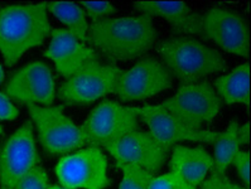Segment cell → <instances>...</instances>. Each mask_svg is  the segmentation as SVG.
<instances>
[{
    "label": "cell",
    "mask_w": 251,
    "mask_h": 189,
    "mask_svg": "<svg viewBox=\"0 0 251 189\" xmlns=\"http://www.w3.org/2000/svg\"><path fill=\"white\" fill-rule=\"evenodd\" d=\"M56 90V81L50 68L42 61H34L23 66L10 77L4 94L22 104L50 106Z\"/></svg>",
    "instance_id": "5bb4252c"
},
{
    "label": "cell",
    "mask_w": 251,
    "mask_h": 189,
    "mask_svg": "<svg viewBox=\"0 0 251 189\" xmlns=\"http://www.w3.org/2000/svg\"><path fill=\"white\" fill-rule=\"evenodd\" d=\"M240 124L237 120H232L225 131H219V135L213 142L215 155H213L212 175L216 177H226L228 166L232 164L233 158L240 151L242 145L237 136Z\"/></svg>",
    "instance_id": "d6986e66"
},
{
    "label": "cell",
    "mask_w": 251,
    "mask_h": 189,
    "mask_svg": "<svg viewBox=\"0 0 251 189\" xmlns=\"http://www.w3.org/2000/svg\"><path fill=\"white\" fill-rule=\"evenodd\" d=\"M4 78H5V73H4V68H3V66L0 65V85L3 83Z\"/></svg>",
    "instance_id": "f1b7e54d"
},
{
    "label": "cell",
    "mask_w": 251,
    "mask_h": 189,
    "mask_svg": "<svg viewBox=\"0 0 251 189\" xmlns=\"http://www.w3.org/2000/svg\"><path fill=\"white\" fill-rule=\"evenodd\" d=\"M102 149L111 154L119 170L131 165L151 173H155L164 165L169 154V150L158 144L151 133L140 130L103 145Z\"/></svg>",
    "instance_id": "4fadbf2b"
},
{
    "label": "cell",
    "mask_w": 251,
    "mask_h": 189,
    "mask_svg": "<svg viewBox=\"0 0 251 189\" xmlns=\"http://www.w3.org/2000/svg\"><path fill=\"white\" fill-rule=\"evenodd\" d=\"M133 111L149 126V133L155 142L171 150L178 142H196L213 144L219 131L192 129L180 122L177 118L162 109L159 105L133 107Z\"/></svg>",
    "instance_id": "7c38bea8"
},
{
    "label": "cell",
    "mask_w": 251,
    "mask_h": 189,
    "mask_svg": "<svg viewBox=\"0 0 251 189\" xmlns=\"http://www.w3.org/2000/svg\"><path fill=\"white\" fill-rule=\"evenodd\" d=\"M237 136L241 142V145H245L250 142V124L246 122L244 125H240L239 130H237Z\"/></svg>",
    "instance_id": "83f0119b"
},
{
    "label": "cell",
    "mask_w": 251,
    "mask_h": 189,
    "mask_svg": "<svg viewBox=\"0 0 251 189\" xmlns=\"http://www.w3.org/2000/svg\"><path fill=\"white\" fill-rule=\"evenodd\" d=\"M123 180L119 189H149L151 180L154 179V173L139 166L127 165L121 168Z\"/></svg>",
    "instance_id": "44dd1931"
},
{
    "label": "cell",
    "mask_w": 251,
    "mask_h": 189,
    "mask_svg": "<svg viewBox=\"0 0 251 189\" xmlns=\"http://www.w3.org/2000/svg\"><path fill=\"white\" fill-rule=\"evenodd\" d=\"M198 189H249L246 187L237 186V184L230 182L227 177H216V175L211 174L210 178L202 182Z\"/></svg>",
    "instance_id": "484cf974"
},
{
    "label": "cell",
    "mask_w": 251,
    "mask_h": 189,
    "mask_svg": "<svg viewBox=\"0 0 251 189\" xmlns=\"http://www.w3.org/2000/svg\"><path fill=\"white\" fill-rule=\"evenodd\" d=\"M232 164L236 168L242 182L246 184V188L250 189V153L240 150L236 157L233 158Z\"/></svg>",
    "instance_id": "d4e9b609"
},
{
    "label": "cell",
    "mask_w": 251,
    "mask_h": 189,
    "mask_svg": "<svg viewBox=\"0 0 251 189\" xmlns=\"http://www.w3.org/2000/svg\"><path fill=\"white\" fill-rule=\"evenodd\" d=\"M80 6H82L83 12H86L94 22L102 21L105 17L116 12L115 6L109 1H81Z\"/></svg>",
    "instance_id": "cb8c5ba5"
},
{
    "label": "cell",
    "mask_w": 251,
    "mask_h": 189,
    "mask_svg": "<svg viewBox=\"0 0 251 189\" xmlns=\"http://www.w3.org/2000/svg\"><path fill=\"white\" fill-rule=\"evenodd\" d=\"M19 116V110L12 104L10 98L0 91V120L12 121Z\"/></svg>",
    "instance_id": "4316f807"
},
{
    "label": "cell",
    "mask_w": 251,
    "mask_h": 189,
    "mask_svg": "<svg viewBox=\"0 0 251 189\" xmlns=\"http://www.w3.org/2000/svg\"><path fill=\"white\" fill-rule=\"evenodd\" d=\"M56 174L61 187L67 189H105L111 184L106 157L96 146L63 157L57 164Z\"/></svg>",
    "instance_id": "ba28073f"
},
{
    "label": "cell",
    "mask_w": 251,
    "mask_h": 189,
    "mask_svg": "<svg viewBox=\"0 0 251 189\" xmlns=\"http://www.w3.org/2000/svg\"><path fill=\"white\" fill-rule=\"evenodd\" d=\"M142 14L166 19L179 36H196L203 39L202 14L193 12L184 1H134Z\"/></svg>",
    "instance_id": "2e32d148"
},
{
    "label": "cell",
    "mask_w": 251,
    "mask_h": 189,
    "mask_svg": "<svg viewBox=\"0 0 251 189\" xmlns=\"http://www.w3.org/2000/svg\"><path fill=\"white\" fill-rule=\"evenodd\" d=\"M48 189H67V188H63V187L61 186H50L48 187Z\"/></svg>",
    "instance_id": "f546056e"
},
{
    "label": "cell",
    "mask_w": 251,
    "mask_h": 189,
    "mask_svg": "<svg viewBox=\"0 0 251 189\" xmlns=\"http://www.w3.org/2000/svg\"><path fill=\"white\" fill-rule=\"evenodd\" d=\"M39 163L33 124L25 121L0 145V186L15 189L19 180Z\"/></svg>",
    "instance_id": "9c48e42d"
},
{
    "label": "cell",
    "mask_w": 251,
    "mask_h": 189,
    "mask_svg": "<svg viewBox=\"0 0 251 189\" xmlns=\"http://www.w3.org/2000/svg\"><path fill=\"white\" fill-rule=\"evenodd\" d=\"M43 4L57 21L65 24L68 32L85 45L87 43L90 25L80 4L74 1H45Z\"/></svg>",
    "instance_id": "ffe728a7"
},
{
    "label": "cell",
    "mask_w": 251,
    "mask_h": 189,
    "mask_svg": "<svg viewBox=\"0 0 251 189\" xmlns=\"http://www.w3.org/2000/svg\"><path fill=\"white\" fill-rule=\"evenodd\" d=\"M123 72L124 70L116 65H103L95 61L66 78L57 89V96L68 106L90 105L107 94H115Z\"/></svg>",
    "instance_id": "5b68a950"
},
{
    "label": "cell",
    "mask_w": 251,
    "mask_h": 189,
    "mask_svg": "<svg viewBox=\"0 0 251 189\" xmlns=\"http://www.w3.org/2000/svg\"><path fill=\"white\" fill-rule=\"evenodd\" d=\"M163 65L182 85L198 82L204 77L226 71V59L219 50L187 36L171 37L158 46Z\"/></svg>",
    "instance_id": "3957f363"
},
{
    "label": "cell",
    "mask_w": 251,
    "mask_h": 189,
    "mask_svg": "<svg viewBox=\"0 0 251 189\" xmlns=\"http://www.w3.org/2000/svg\"><path fill=\"white\" fill-rule=\"evenodd\" d=\"M28 113L38 131L42 148L50 155H63L90 146L82 127L65 115V105H27Z\"/></svg>",
    "instance_id": "277c9868"
},
{
    "label": "cell",
    "mask_w": 251,
    "mask_h": 189,
    "mask_svg": "<svg viewBox=\"0 0 251 189\" xmlns=\"http://www.w3.org/2000/svg\"><path fill=\"white\" fill-rule=\"evenodd\" d=\"M50 27L43 3L0 8V53L8 67L19 62L28 49L41 46Z\"/></svg>",
    "instance_id": "7a4b0ae2"
},
{
    "label": "cell",
    "mask_w": 251,
    "mask_h": 189,
    "mask_svg": "<svg viewBox=\"0 0 251 189\" xmlns=\"http://www.w3.org/2000/svg\"><path fill=\"white\" fill-rule=\"evenodd\" d=\"M203 39L213 43L228 53L240 57L249 56L250 33L245 18L233 10L213 6L202 14Z\"/></svg>",
    "instance_id": "8fae6325"
},
{
    "label": "cell",
    "mask_w": 251,
    "mask_h": 189,
    "mask_svg": "<svg viewBox=\"0 0 251 189\" xmlns=\"http://www.w3.org/2000/svg\"><path fill=\"white\" fill-rule=\"evenodd\" d=\"M212 166V157L203 146H196V148H188L182 145L173 146L169 169L171 171L179 174L187 183L195 188H198V186L206 179Z\"/></svg>",
    "instance_id": "e0dca14e"
},
{
    "label": "cell",
    "mask_w": 251,
    "mask_h": 189,
    "mask_svg": "<svg viewBox=\"0 0 251 189\" xmlns=\"http://www.w3.org/2000/svg\"><path fill=\"white\" fill-rule=\"evenodd\" d=\"M157 41V30L149 15L105 18L89 27L87 43L109 61H129L144 56Z\"/></svg>",
    "instance_id": "6da1fadb"
},
{
    "label": "cell",
    "mask_w": 251,
    "mask_h": 189,
    "mask_svg": "<svg viewBox=\"0 0 251 189\" xmlns=\"http://www.w3.org/2000/svg\"><path fill=\"white\" fill-rule=\"evenodd\" d=\"M1 134H3V126L0 125V135H1Z\"/></svg>",
    "instance_id": "4dcf8cb0"
},
{
    "label": "cell",
    "mask_w": 251,
    "mask_h": 189,
    "mask_svg": "<svg viewBox=\"0 0 251 189\" xmlns=\"http://www.w3.org/2000/svg\"><path fill=\"white\" fill-rule=\"evenodd\" d=\"M215 91L226 105L250 104V65L244 63L215 81Z\"/></svg>",
    "instance_id": "ac0fdd59"
},
{
    "label": "cell",
    "mask_w": 251,
    "mask_h": 189,
    "mask_svg": "<svg viewBox=\"0 0 251 189\" xmlns=\"http://www.w3.org/2000/svg\"><path fill=\"white\" fill-rule=\"evenodd\" d=\"M172 85L173 77L162 61L148 57L121 73L115 94L123 102L142 101L167 91Z\"/></svg>",
    "instance_id": "30bf717a"
},
{
    "label": "cell",
    "mask_w": 251,
    "mask_h": 189,
    "mask_svg": "<svg viewBox=\"0 0 251 189\" xmlns=\"http://www.w3.org/2000/svg\"><path fill=\"white\" fill-rule=\"evenodd\" d=\"M50 36V45L45 50V56L53 61L58 73L65 78L74 76L90 63L100 61L96 50L78 41L67 29L52 28Z\"/></svg>",
    "instance_id": "9a60e30c"
},
{
    "label": "cell",
    "mask_w": 251,
    "mask_h": 189,
    "mask_svg": "<svg viewBox=\"0 0 251 189\" xmlns=\"http://www.w3.org/2000/svg\"><path fill=\"white\" fill-rule=\"evenodd\" d=\"M0 189H8V188H4V187H1V188H0Z\"/></svg>",
    "instance_id": "1f68e13d"
},
{
    "label": "cell",
    "mask_w": 251,
    "mask_h": 189,
    "mask_svg": "<svg viewBox=\"0 0 251 189\" xmlns=\"http://www.w3.org/2000/svg\"><path fill=\"white\" fill-rule=\"evenodd\" d=\"M48 187L47 171L38 165L19 180L15 189H48Z\"/></svg>",
    "instance_id": "7402d4cb"
},
{
    "label": "cell",
    "mask_w": 251,
    "mask_h": 189,
    "mask_svg": "<svg viewBox=\"0 0 251 189\" xmlns=\"http://www.w3.org/2000/svg\"><path fill=\"white\" fill-rule=\"evenodd\" d=\"M138 118L133 107L105 100L92 110L81 127L90 146L102 148L103 145L139 130Z\"/></svg>",
    "instance_id": "52a82bcc"
},
{
    "label": "cell",
    "mask_w": 251,
    "mask_h": 189,
    "mask_svg": "<svg viewBox=\"0 0 251 189\" xmlns=\"http://www.w3.org/2000/svg\"><path fill=\"white\" fill-rule=\"evenodd\" d=\"M162 109L192 129H201L219 115L221 100L207 81L182 85L173 97L159 104Z\"/></svg>",
    "instance_id": "8992f818"
},
{
    "label": "cell",
    "mask_w": 251,
    "mask_h": 189,
    "mask_svg": "<svg viewBox=\"0 0 251 189\" xmlns=\"http://www.w3.org/2000/svg\"><path fill=\"white\" fill-rule=\"evenodd\" d=\"M149 189H197L188 184L183 178L175 171H169L160 177H154Z\"/></svg>",
    "instance_id": "603a6c76"
}]
</instances>
